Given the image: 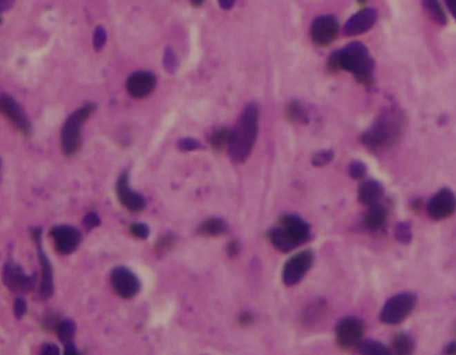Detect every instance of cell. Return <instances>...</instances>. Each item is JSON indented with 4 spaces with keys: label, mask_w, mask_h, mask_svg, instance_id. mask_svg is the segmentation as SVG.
<instances>
[{
    "label": "cell",
    "mask_w": 456,
    "mask_h": 355,
    "mask_svg": "<svg viewBox=\"0 0 456 355\" xmlns=\"http://www.w3.org/2000/svg\"><path fill=\"white\" fill-rule=\"evenodd\" d=\"M327 69L332 72L348 70L364 86H370L374 81V61L368 49L360 42L349 44L346 48L333 52L327 61Z\"/></svg>",
    "instance_id": "6da1fadb"
},
{
    "label": "cell",
    "mask_w": 456,
    "mask_h": 355,
    "mask_svg": "<svg viewBox=\"0 0 456 355\" xmlns=\"http://www.w3.org/2000/svg\"><path fill=\"white\" fill-rule=\"evenodd\" d=\"M403 129L405 115L397 109H388L382 112L371 128L363 133L361 142L370 150H383L401 139Z\"/></svg>",
    "instance_id": "7a4b0ae2"
},
{
    "label": "cell",
    "mask_w": 456,
    "mask_h": 355,
    "mask_svg": "<svg viewBox=\"0 0 456 355\" xmlns=\"http://www.w3.org/2000/svg\"><path fill=\"white\" fill-rule=\"evenodd\" d=\"M259 132V108L256 104H248L238 119L236 128L231 131L228 153L236 162H244L256 142Z\"/></svg>",
    "instance_id": "3957f363"
},
{
    "label": "cell",
    "mask_w": 456,
    "mask_h": 355,
    "mask_svg": "<svg viewBox=\"0 0 456 355\" xmlns=\"http://www.w3.org/2000/svg\"><path fill=\"white\" fill-rule=\"evenodd\" d=\"M95 105L87 104L75 111L62 128V150L66 157H73L82 144V128L84 122L88 119L90 115L94 112Z\"/></svg>",
    "instance_id": "277c9868"
},
{
    "label": "cell",
    "mask_w": 456,
    "mask_h": 355,
    "mask_svg": "<svg viewBox=\"0 0 456 355\" xmlns=\"http://www.w3.org/2000/svg\"><path fill=\"white\" fill-rule=\"evenodd\" d=\"M417 297L413 292H402L386 301L381 311V320L386 325L402 323L416 308Z\"/></svg>",
    "instance_id": "5b68a950"
},
{
    "label": "cell",
    "mask_w": 456,
    "mask_h": 355,
    "mask_svg": "<svg viewBox=\"0 0 456 355\" xmlns=\"http://www.w3.org/2000/svg\"><path fill=\"white\" fill-rule=\"evenodd\" d=\"M364 334V323L354 316L341 319L336 326V341L340 348L353 349L360 345Z\"/></svg>",
    "instance_id": "8992f818"
},
{
    "label": "cell",
    "mask_w": 456,
    "mask_h": 355,
    "mask_svg": "<svg viewBox=\"0 0 456 355\" xmlns=\"http://www.w3.org/2000/svg\"><path fill=\"white\" fill-rule=\"evenodd\" d=\"M314 263V253L311 251H303L287 260L283 267V282L292 287L297 285L305 274L310 271Z\"/></svg>",
    "instance_id": "52a82bcc"
},
{
    "label": "cell",
    "mask_w": 456,
    "mask_h": 355,
    "mask_svg": "<svg viewBox=\"0 0 456 355\" xmlns=\"http://www.w3.org/2000/svg\"><path fill=\"white\" fill-rule=\"evenodd\" d=\"M111 284L120 297L129 300L140 291V281L133 271L126 267H117L111 273Z\"/></svg>",
    "instance_id": "ba28073f"
},
{
    "label": "cell",
    "mask_w": 456,
    "mask_h": 355,
    "mask_svg": "<svg viewBox=\"0 0 456 355\" xmlns=\"http://www.w3.org/2000/svg\"><path fill=\"white\" fill-rule=\"evenodd\" d=\"M0 113H3L20 133L26 136L31 133V124L28 117L13 97L8 94H0Z\"/></svg>",
    "instance_id": "9c48e42d"
},
{
    "label": "cell",
    "mask_w": 456,
    "mask_h": 355,
    "mask_svg": "<svg viewBox=\"0 0 456 355\" xmlns=\"http://www.w3.org/2000/svg\"><path fill=\"white\" fill-rule=\"evenodd\" d=\"M50 236L53 238L56 251L62 255H69L75 252L82 242V232L70 225H58L50 229Z\"/></svg>",
    "instance_id": "30bf717a"
},
{
    "label": "cell",
    "mask_w": 456,
    "mask_h": 355,
    "mask_svg": "<svg viewBox=\"0 0 456 355\" xmlns=\"http://www.w3.org/2000/svg\"><path fill=\"white\" fill-rule=\"evenodd\" d=\"M3 281L6 287L15 292H30L35 287L37 277L27 276L16 262H8L3 269Z\"/></svg>",
    "instance_id": "8fae6325"
},
{
    "label": "cell",
    "mask_w": 456,
    "mask_h": 355,
    "mask_svg": "<svg viewBox=\"0 0 456 355\" xmlns=\"http://www.w3.org/2000/svg\"><path fill=\"white\" fill-rule=\"evenodd\" d=\"M280 228L294 248L303 245L310 236V225L298 215L289 214L281 217Z\"/></svg>",
    "instance_id": "7c38bea8"
},
{
    "label": "cell",
    "mask_w": 456,
    "mask_h": 355,
    "mask_svg": "<svg viewBox=\"0 0 456 355\" xmlns=\"http://www.w3.org/2000/svg\"><path fill=\"white\" fill-rule=\"evenodd\" d=\"M456 210V196L449 189L435 193L427 204V213L433 220H444L450 217Z\"/></svg>",
    "instance_id": "4fadbf2b"
},
{
    "label": "cell",
    "mask_w": 456,
    "mask_h": 355,
    "mask_svg": "<svg viewBox=\"0 0 456 355\" xmlns=\"http://www.w3.org/2000/svg\"><path fill=\"white\" fill-rule=\"evenodd\" d=\"M117 195L121 204L129 211L136 213V211H142L146 207V199L131 188L128 171L122 172L120 176V180L117 182Z\"/></svg>",
    "instance_id": "5bb4252c"
},
{
    "label": "cell",
    "mask_w": 456,
    "mask_h": 355,
    "mask_svg": "<svg viewBox=\"0 0 456 355\" xmlns=\"http://www.w3.org/2000/svg\"><path fill=\"white\" fill-rule=\"evenodd\" d=\"M339 34V23L333 16H321L314 20L311 27L312 41L319 46L332 44Z\"/></svg>",
    "instance_id": "9a60e30c"
},
{
    "label": "cell",
    "mask_w": 456,
    "mask_h": 355,
    "mask_svg": "<svg viewBox=\"0 0 456 355\" xmlns=\"http://www.w3.org/2000/svg\"><path fill=\"white\" fill-rule=\"evenodd\" d=\"M34 238L37 242V248H38V258H39V263H41V285H39V294L44 300H48L52 292H53V271H52V266L50 262L42 248V242H41V229H35L34 231Z\"/></svg>",
    "instance_id": "2e32d148"
},
{
    "label": "cell",
    "mask_w": 456,
    "mask_h": 355,
    "mask_svg": "<svg viewBox=\"0 0 456 355\" xmlns=\"http://www.w3.org/2000/svg\"><path fill=\"white\" fill-rule=\"evenodd\" d=\"M155 83V76L153 73L136 72L128 79L126 88L133 98H146L154 91Z\"/></svg>",
    "instance_id": "e0dca14e"
},
{
    "label": "cell",
    "mask_w": 456,
    "mask_h": 355,
    "mask_svg": "<svg viewBox=\"0 0 456 355\" xmlns=\"http://www.w3.org/2000/svg\"><path fill=\"white\" fill-rule=\"evenodd\" d=\"M377 10L375 9H363L350 17L345 26L346 35H360L367 32L377 21Z\"/></svg>",
    "instance_id": "ac0fdd59"
},
{
    "label": "cell",
    "mask_w": 456,
    "mask_h": 355,
    "mask_svg": "<svg viewBox=\"0 0 456 355\" xmlns=\"http://www.w3.org/2000/svg\"><path fill=\"white\" fill-rule=\"evenodd\" d=\"M383 196V188L379 182L370 180L364 181L359 188V200L365 206L378 204Z\"/></svg>",
    "instance_id": "d6986e66"
},
{
    "label": "cell",
    "mask_w": 456,
    "mask_h": 355,
    "mask_svg": "<svg viewBox=\"0 0 456 355\" xmlns=\"http://www.w3.org/2000/svg\"><path fill=\"white\" fill-rule=\"evenodd\" d=\"M386 217H388L386 209L378 203V204L368 207V210L364 215V224L368 229L375 231V229H379L385 224Z\"/></svg>",
    "instance_id": "ffe728a7"
},
{
    "label": "cell",
    "mask_w": 456,
    "mask_h": 355,
    "mask_svg": "<svg viewBox=\"0 0 456 355\" xmlns=\"http://www.w3.org/2000/svg\"><path fill=\"white\" fill-rule=\"evenodd\" d=\"M389 351L390 355H413L415 340L406 333H399L392 340V347Z\"/></svg>",
    "instance_id": "44dd1931"
},
{
    "label": "cell",
    "mask_w": 456,
    "mask_h": 355,
    "mask_svg": "<svg viewBox=\"0 0 456 355\" xmlns=\"http://www.w3.org/2000/svg\"><path fill=\"white\" fill-rule=\"evenodd\" d=\"M228 229L227 224L224 220L221 218H209L205 220L199 228H198V233L202 236H220L222 233H225Z\"/></svg>",
    "instance_id": "7402d4cb"
},
{
    "label": "cell",
    "mask_w": 456,
    "mask_h": 355,
    "mask_svg": "<svg viewBox=\"0 0 456 355\" xmlns=\"http://www.w3.org/2000/svg\"><path fill=\"white\" fill-rule=\"evenodd\" d=\"M269 236V241L272 242V245L278 249L280 252H290L294 249V247L290 244V241L287 240V236L284 235L283 229L280 227L277 228H272L267 233Z\"/></svg>",
    "instance_id": "603a6c76"
},
{
    "label": "cell",
    "mask_w": 456,
    "mask_h": 355,
    "mask_svg": "<svg viewBox=\"0 0 456 355\" xmlns=\"http://www.w3.org/2000/svg\"><path fill=\"white\" fill-rule=\"evenodd\" d=\"M421 5L435 23L441 26L446 24V15L439 3V0H421Z\"/></svg>",
    "instance_id": "cb8c5ba5"
},
{
    "label": "cell",
    "mask_w": 456,
    "mask_h": 355,
    "mask_svg": "<svg viewBox=\"0 0 456 355\" xmlns=\"http://www.w3.org/2000/svg\"><path fill=\"white\" fill-rule=\"evenodd\" d=\"M359 349L361 355H390V351L383 344L375 340L361 341Z\"/></svg>",
    "instance_id": "d4e9b609"
},
{
    "label": "cell",
    "mask_w": 456,
    "mask_h": 355,
    "mask_svg": "<svg viewBox=\"0 0 456 355\" xmlns=\"http://www.w3.org/2000/svg\"><path fill=\"white\" fill-rule=\"evenodd\" d=\"M230 139H231V131L228 128H220L213 133L210 143L216 151H221L230 144Z\"/></svg>",
    "instance_id": "484cf974"
},
{
    "label": "cell",
    "mask_w": 456,
    "mask_h": 355,
    "mask_svg": "<svg viewBox=\"0 0 456 355\" xmlns=\"http://www.w3.org/2000/svg\"><path fill=\"white\" fill-rule=\"evenodd\" d=\"M56 332H58V336L64 344L73 343L75 333H76V327H75L73 322H70V320L59 322L58 327H56Z\"/></svg>",
    "instance_id": "4316f807"
},
{
    "label": "cell",
    "mask_w": 456,
    "mask_h": 355,
    "mask_svg": "<svg viewBox=\"0 0 456 355\" xmlns=\"http://www.w3.org/2000/svg\"><path fill=\"white\" fill-rule=\"evenodd\" d=\"M323 311H325V305L322 303H315L312 307L307 308L305 314H304V318H303L305 325L307 326L315 325L323 316Z\"/></svg>",
    "instance_id": "83f0119b"
},
{
    "label": "cell",
    "mask_w": 456,
    "mask_h": 355,
    "mask_svg": "<svg viewBox=\"0 0 456 355\" xmlns=\"http://www.w3.org/2000/svg\"><path fill=\"white\" fill-rule=\"evenodd\" d=\"M412 227L409 222H399L395 228V238L401 244H409L412 241Z\"/></svg>",
    "instance_id": "f1b7e54d"
},
{
    "label": "cell",
    "mask_w": 456,
    "mask_h": 355,
    "mask_svg": "<svg viewBox=\"0 0 456 355\" xmlns=\"http://www.w3.org/2000/svg\"><path fill=\"white\" fill-rule=\"evenodd\" d=\"M286 115L292 122H304L305 121V111L298 101H293L292 104H289V106L286 109Z\"/></svg>",
    "instance_id": "f546056e"
},
{
    "label": "cell",
    "mask_w": 456,
    "mask_h": 355,
    "mask_svg": "<svg viewBox=\"0 0 456 355\" xmlns=\"http://www.w3.org/2000/svg\"><path fill=\"white\" fill-rule=\"evenodd\" d=\"M175 244H177L175 235L174 233H165L157 241V251L160 253H165V252L173 249L175 247Z\"/></svg>",
    "instance_id": "4dcf8cb0"
},
{
    "label": "cell",
    "mask_w": 456,
    "mask_h": 355,
    "mask_svg": "<svg viewBox=\"0 0 456 355\" xmlns=\"http://www.w3.org/2000/svg\"><path fill=\"white\" fill-rule=\"evenodd\" d=\"M164 65H165L167 70H168V72H171V73L175 72V70H177V68H178V59H177V56H175L174 50L171 49V48H168V49L165 50V56H164Z\"/></svg>",
    "instance_id": "1f68e13d"
},
{
    "label": "cell",
    "mask_w": 456,
    "mask_h": 355,
    "mask_svg": "<svg viewBox=\"0 0 456 355\" xmlns=\"http://www.w3.org/2000/svg\"><path fill=\"white\" fill-rule=\"evenodd\" d=\"M349 173L353 180H361L367 173V166L361 161H353L349 166Z\"/></svg>",
    "instance_id": "d6a6232c"
},
{
    "label": "cell",
    "mask_w": 456,
    "mask_h": 355,
    "mask_svg": "<svg viewBox=\"0 0 456 355\" xmlns=\"http://www.w3.org/2000/svg\"><path fill=\"white\" fill-rule=\"evenodd\" d=\"M131 233L135 236V238L146 240L149 236V233H150V229L143 222H135V224L131 225Z\"/></svg>",
    "instance_id": "836d02e7"
},
{
    "label": "cell",
    "mask_w": 456,
    "mask_h": 355,
    "mask_svg": "<svg viewBox=\"0 0 456 355\" xmlns=\"http://www.w3.org/2000/svg\"><path fill=\"white\" fill-rule=\"evenodd\" d=\"M333 158V153L329 151V150H325V151H319L318 154L314 155L312 158V164L316 165V166H323L326 164H329Z\"/></svg>",
    "instance_id": "e575fe53"
},
{
    "label": "cell",
    "mask_w": 456,
    "mask_h": 355,
    "mask_svg": "<svg viewBox=\"0 0 456 355\" xmlns=\"http://www.w3.org/2000/svg\"><path fill=\"white\" fill-rule=\"evenodd\" d=\"M106 42V32L102 27H97L95 32H94V38H93V44H94V48L97 50H99Z\"/></svg>",
    "instance_id": "d590c367"
},
{
    "label": "cell",
    "mask_w": 456,
    "mask_h": 355,
    "mask_svg": "<svg viewBox=\"0 0 456 355\" xmlns=\"http://www.w3.org/2000/svg\"><path fill=\"white\" fill-rule=\"evenodd\" d=\"M178 147H180V150H182V151H193V150L200 148L202 144H200V142L196 140V139H182V140H180Z\"/></svg>",
    "instance_id": "8d00e7d4"
},
{
    "label": "cell",
    "mask_w": 456,
    "mask_h": 355,
    "mask_svg": "<svg viewBox=\"0 0 456 355\" xmlns=\"http://www.w3.org/2000/svg\"><path fill=\"white\" fill-rule=\"evenodd\" d=\"M27 312V304L23 298H17L15 303V315L17 319H21Z\"/></svg>",
    "instance_id": "74e56055"
},
{
    "label": "cell",
    "mask_w": 456,
    "mask_h": 355,
    "mask_svg": "<svg viewBox=\"0 0 456 355\" xmlns=\"http://www.w3.org/2000/svg\"><path fill=\"white\" fill-rule=\"evenodd\" d=\"M84 224H86V227H88V228H94V227L99 225V217H98L95 213H90V214L86 215V218H84Z\"/></svg>",
    "instance_id": "f35d334b"
},
{
    "label": "cell",
    "mask_w": 456,
    "mask_h": 355,
    "mask_svg": "<svg viewBox=\"0 0 456 355\" xmlns=\"http://www.w3.org/2000/svg\"><path fill=\"white\" fill-rule=\"evenodd\" d=\"M41 355H61V354H59L58 347L53 345V344H46V345L42 348Z\"/></svg>",
    "instance_id": "ab89813d"
},
{
    "label": "cell",
    "mask_w": 456,
    "mask_h": 355,
    "mask_svg": "<svg viewBox=\"0 0 456 355\" xmlns=\"http://www.w3.org/2000/svg\"><path fill=\"white\" fill-rule=\"evenodd\" d=\"M64 355H82L80 351L76 348V345L73 343H68L65 344V352Z\"/></svg>",
    "instance_id": "60d3db41"
},
{
    "label": "cell",
    "mask_w": 456,
    "mask_h": 355,
    "mask_svg": "<svg viewBox=\"0 0 456 355\" xmlns=\"http://www.w3.org/2000/svg\"><path fill=\"white\" fill-rule=\"evenodd\" d=\"M227 252H228V255H230V256L238 255L240 253V245H238V242L237 241H233L230 245H228Z\"/></svg>",
    "instance_id": "b9f144b4"
},
{
    "label": "cell",
    "mask_w": 456,
    "mask_h": 355,
    "mask_svg": "<svg viewBox=\"0 0 456 355\" xmlns=\"http://www.w3.org/2000/svg\"><path fill=\"white\" fill-rule=\"evenodd\" d=\"M252 322H254V316L248 312H245L240 316V325H243V326H249Z\"/></svg>",
    "instance_id": "7bdbcfd3"
},
{
    "label": "cell",
    "mask_w": 456,
    "mask_h": 355,
    "mask_svg": "<svg viewBox=\"0 0 456 355\" xmlns=\"http://www.w3.org/2000/svg\"><path fill=\"white\" fill-rule=\"evenodd\" d=\"M442 355H456V341H450L442 351Z\"/></svg>",
    "instance_id": "ee69618b"
},
{
    "label": "cell",
    "mask_w": 456,
    "mask_h": 355,
    "mask_svg": "<svg viewBox=\"0 0 456 355\" xmlns=\"http://www.w3.org/2000/svg\"><path fill=\"white\" fill-rule=\"evenodd\" d=\"M15 3V0H0V13L8 12Z\"/></svg>",
    "instance_id": "f6af8a7d"
},
{
    "label": "cell",
    "mask_w": 456,
    "mask_h": 355,
    "mask_svg": "<svg viewBox=\"0 0 456 355\" xmlns=\"http://www.w3.org/2000/svg\"><path fill=\"white\" fill-rule=\"evenodd\" d=\"M218 3H220V6H221V9H224V10H230V9L234 6L236 0H218Z\"/></svg>",
    "instance_id": "bcb514c9"
},
{
    "label": "cell",
    "mask_w": 456,
    "mask_h": 355,
    "mask_svg": "<svg viewBox=\"0 0 456 355\" xmlns=\"http://www.w3.org/2000/svg\"><path fill=\"white\" fill-rule=\"evenodd\" d=\"M445 3L450 12V15L453 16V19L456 20V0H445Z\"/></svg>",
    "instance_id": "7dc6e473"
},
{
    "label": "cell",
    "mask_w": 456,
    "mask_h": 355,
    "mask_svg": "<svg viewBox=\"0 0 456 355\" xmlns=\"http://www.w3.org/2000/svg\"><path fill=\"white\" fill-rule=\"evenodd\" d=\"M191 2H192L193 6H200L205 2V0H191Z\"/></svg>",
    "instance_id": "c3c4849f"
},
{
    "label": "cell",
    "mask_w": 456,
    "mask_h": 355,
    "mask_svg": "<svg viewBox=\"0 0 456 355\" xmlns=\"http://www.w3.org/2000/svg\"><path fill=\"white\" fill-rule=\"evenodd\" d=\"M359 2H360V3H364V2H365V0H359Z\"/></svg>",
    "instance_id": "681fc988"
},
{
    "label": "cell",
    "mask_w": 456,
    "mask_h": 355,
    "mask_svg": "<svg viewBox=\"0 0 456 355\" xmlns=\"http://www.w3.org/2000/svg\"><path fill=\"white\" fill-rule=\"evenodd\" d=\"M453 330H455V334H456V323H455V329Z\"/></svg>",
    "instance_id": "f907efd6"
},
{
    "label": "cell",
    "mask_w": 456,
    "mask_h": 355,
    "mask_svg": "<svg viewBox=\"0 0 456 355\" xmlns=\"http://www.w3.org/2000/svg\"><path fill=\"white\" fill-rule=\"evenodd\" d=\"M0 166H2V160H0Z\"/></svg>",
    "instance_id": "816d5d0a"
},
{
    "label": "cell",
    "mask_w": 456,
    "mask_h": 355,
    "mask_svg": "<svg viewBox=\"0 0 456 355\" xmlns=\"http://www.w3.org/2000/svg\"><path fill=\"white\" fill-rule=\"evenodd\" d=\"M0 21H2V19H0Z\"/></svg>",
    "instance_id": "f5cc1de1"
}]
</instances>
